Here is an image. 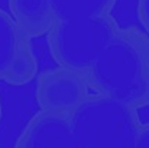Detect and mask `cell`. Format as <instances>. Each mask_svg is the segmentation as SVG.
<instances>
[{
    "label": "cell",
    "mask_w": 149,
    "mask_h": 148,
    "mask_svg": "<svg viewBox=\"0 0 149 148\" xmlns=\"http://www.w3.org/2000/svg\"><path fill=\"white\" fill-rule=\"evenodd\" d=\"M7 7L17 28L29 39L47 35L55 22L49 0H9Z\"/></svg>",
    "instance_id": "7"
},
{
    "label": "cell",
    "mask_w": 149,
    "mask_h": 148,
    "mask_svg": "<svg viewBox=\"0 0 149 148\" xmlns=\"http://www.w3.org/2000/svg\"><path fill=\"white\" fill-rule=\"evenodd\" d=\"M117 0H49L55 22H74L111 15Z\"/></svg>",
    "instance_id": "8"
},
{
    "label": "cell",
    "mask_w": 149,
    "mask_h": 148,
    "mask_svg": "<svg viewBox=\"0 0 149 148\" xmlns=\"http://www.w3.org/2000/svg\"><path fill=\"white\" fill-rule=\"evenodd\" d=\"M136 148H149V123L142 125L139 138H138V144Z\"/></svg>",
    "instance_id": "10"
},
{
    "label": "cell",
    "mask_w": 149,
    "mask_h": 148,
    "mask_svg": "<svg viewBox=\"0 0 149 148\" xmlns=\"http://www.w3.org/2000/svg\"><path fill=\"white\" fill-rule=\"evenodd\" d=\"M117 28L119 25L111 15L74 22H54L47 34L51 57L59 67L86 76Z\"/></svg>",
    "instance_id": "3"
},
{
    "label": "cell",
    "mask_w": 149,
    "mask_h": 148,
    "mask_svg": "<svg viewBox=\"0 0 149 148\" xmlns=\"http://www.w3.org/2000/svg\"><path fill=\"white\" fill-rule=\"evenodd\" d=\"M38 74V60L31 39L0 7V81L25 86Z\"/></svg>",
    "instance_id": "4"
},
{
    "label": "cell",
    "mask_w": 149,
    "mask_h": 148,
    "mask_svg": "<svg viewBox=\"0 0 149 148\" xmlns=\"http://www.w3.org/2000/svg\"><path fill=\"white\" fill-rule=\"evenodd\" d=\"M88 95L87 79L77 71L58 65L38 74L35 96L41 110L70 116Z\"/></svg>",
    "instance_id": "5"
},
{
    "label": "cell",
    "mask_w": 149,
    "mask_h": 148,
    "mask_svg": "<svg viewBox=\"0 0 149 148\" xmlns=\"http://www.w3.org/2000/svg\"><path fill=\"white\" fill-rule=\"evenodd\" d=\"M1 115H3V109H1V100H0V121H1Z\"/></svg>",
    "instance_id": "11"
},
{
    "label": "cell",
    "mask_w": 149,
    "mask_h": 148,
    "mask_svg": "<svg viewBox=\"0 0 149 148\" xmlns=\"http://www.w3.org/2000/svg\"><path fill=\"white\" fill-rule=\"evenodd\" d=\"M74 148H136L142 129L138 112L103 95H88L71 113Z\"/></svg>",
    "instance_id": "2"
},
{
    "label": "cell",
    "mask_w": 149,
    "mask_h": 148,
    "mask_svg": "<svg viewBox=\"0 0 149 148\" xmlns=\"http://www.w3.org/2000/svg\"><path fill=\"white\" fill-rule=\"evenodd\" d=\"M138 18L149 36V0H138Z\"/></svg>",
    "instance_id": "9"
},
{
    "label": "cell",
    "mask_w": 149,
    "mask_h": 148,
    "mask_svg": "<svg viewBox=\"0 0 149 148\" xmlns=\"http://www.w3.org/2000/svg\"><path fill=\"white\" fill-rule=\"evenodd\" d=\"M15 148H74L70 118L39 110L23 128Z\"/></svg>",
    "instance_id": "6"
},
{
    "label": "cell",
    "mask_w": 149,
    "mask_h": 148,
    "mask_svg": "<svg viewBox=\"0 0 149 148\" xmlns=\"http://www.w3.org/2000/svg\"><path fill=\"white\" fill-rule=\"evenodd\" d=\"M90 90L138 110L149 107V36L117 28L86 74Z\"/></svg>",
    "instance_id": "1"
}]
</instances>
